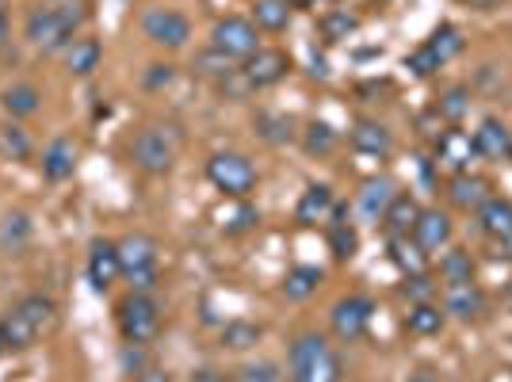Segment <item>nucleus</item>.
Instances as JSON below:
<instances>
[{
	"label": "nucleus",
	"instance_id": "5fc2aeb1",
	"mask_svg": "<svg viewBox=\"0 0 512 382\" xmlns=\"http://www.w3.org/2000/svg\"><path fill=\"white\" fill-rule=\"evenodd\" d=\"M8 352V340H4V318H0V356Z\"/></svg>",
	"mask_w": 512,
	"mask_h": 382
},
{
	"label": "nucleus",
	"instance_id": "c9c22d12",
	"mask_svg": "<svg viewBox=\"0 0 512 382\" xmlns=\"http://www.w3.org/2000/svg\"><path fill=\"white\" fill-rule=\"evenodd\" d=\"M337 142H341V134L329 127L325 119H314V123H306V130H302V149L310 157H329L337 149Z\"/></svg>",
	"mask_w": 512,
	"mask_h": 382
},
{
	"label": "nucleus",
	"instance_id": "9b49d317",
	"mask_svg": "<svg viewBox=\"0 0 512 382\" xmlns=\"http://www.w3.org/2000/svg\"><path fill=\"white\" fill-rule=\"evenodd\" d=\"M237 69H241V77L249 81V88L260 92V88L279 85V81L291 73V54H287V50H279V46H260L253 58H245Z\"/></svg>",
	"mask_w": 512,
	"mask_h": 382
},
{
	"label": "nucleus",
	"instance_id": "6e6d98bb",
	"mask_svg": "<svg viewBox=\"0 0 512 382\" xmlns=\"http://www.w3.org/2000/svg\"><path fill=\"white\" fill-rule=\"evenodd\" d=\"M509 161H512V149H509Z\"/></svg>",
	"mask_w": 512,
	"mask_h": 382
},
{
	"label": "nucleus",
	"instance_id": "a211bd4d",
	"mask_svg": "<svg viewBox=\"0 0 512 382\" xmlns=\"http://www.w3.org/2000/svg\"><path fill=\"white\" fill-rule=\"evenodd\" d=\"M348 146L356 149V153H367V157H390L394 134L379 119H356L352 130H348Z\"/></svg>",
	"mask_w": 512,
	"mask_h": 382
},
{
	"label": "nucleus",
	"instance_id": "58836bf2",
	"mask_svg": "<svg viewBox=\"0 0 512 382\" xmlns=\"http://www.w3.org/2000/svg\"><path fill=\"white\" fill-rule=\"evenodd\" d=\"M398 295L406 298L409 306H417V302H436V295H440V283H436V276H432V272H417V276L402 279Z\"/></svg>",
	"mask_w": 512,
	"mask_h": 382
},
{
	"label": "nucleus",
	"instance_id": "aec40b11",
	"mask_svg": "<svg viewBox=\"0 0 512 382\" xmlns=\"http://www.w3.org/2000/svg\"><path fill=\"white\" fill-rule=\"evenodd\" d=\"M333 207H337L333 188H329V184H310V188L302 191L299 203H295V222H299V226H318V222H329Z\"/></svg>",
	"mask_w": 512,
	"mask_h": 382
},
{
	"label": "nucleus",
	"instance_id": "393cba45",
	"mask_svg": "<svg viewBox=\"0 0 512 382\" xmlns=\"http://www.w3.org/2000/svg\"><path fill=\"white\" fill-rule=\"evenodd\" d=\"M421 203L409 195V191H398L394 195V203L386 207L383 214V226L390 230V237H402V234H413V226H417V218H421Z\"/></svg>",
	"mask_w": 512,
	"mask_h": 382
},
{
	"label": "nucleus",
	"instance_id": "4468645a",
	"mask_svg": "<svg viewBox=\"0 0 512 382\" xmlns=\"http://www.w3.org/2000/svg\"><path fill=\"white\" fill-rule=\"evenodd\" d=\"M490 199H493V184L486 176H478V172H455L448 180V203L455 211L478 214Z\"/></svg>",
	"mask_w": 512,
	"mask_h": 382
},
{
	"label": "nucleus",
	"instance_id": "09e8293b",
	"mask_svg": "<svg viewBox=\"0 0 512 382\" xmlns=\"http://www.w3.org/2000/svg\"><path fill=\"white\" fill-rule=\"evenodd\" d=\"M192 382H237V379H230V375H222V371H199Z\"/></svg>",
	"mask_w": 512,
	"mask_h": 382
},
{
	"label": "nucleus",
	"instance_id": "473e14b6",
	"mask_svg": "<svg viewBox=\"0 0 512 382\" xmlns=\"http://www.w3.org/2000/svg\"><path fill=\"white\" fill-rule=\"evenodd\" d=\"M318 31L329 46L344 43L348 35H356V31H360V16H356V12H348V8H333V12H325V16L318 20Z\"/></svg>",
	"mask_w": 512,
	"mask_h": 382
},
{
	"label": "nucleus",
	"instance_id": "2eb2a0df",
	"mask_svg": "<svg viewBox=\"0 0 512 382\" xmlns=\"http://www.w3.org/2000/svg\"><path fill=\"white\" fill-rule=\"evenodd\" d=\"M451 237H455V222H451L448 211H440V207H428V211H421L417 226H413V241H417L428 256L444 253V249L451 245Z\"/></svg>",
	"mask_w": 512,
	"mask_h": 382
},
{
	"label": "nucleus",
	"instance_id": "6e6552de",
	"mask_svg": "<svg viewBox=\"0 0 512 382\" xmlns=\"http://www.w3.org/2000/svg\"><path fill=\"white\" fill-rule=\"evenodd\" d=\"M211 50L222 54L226 62H245L260 50V31L245 16H226L211 27Z\"/></svg>",
	"mask_w": 512,
	"mask_h": 382
},
{
	"label": "nucleus",
	"instance_id": "de8ad7c7",
	"mask_svg": "<svg viewBox=\"0 0 512 382\" xmlns=\"http://www.w3.org/2000/svg\"><path fill=\"white\" fill-rule=\"evenodd\" d=\"M467 8H474V12H493V8H501L505 0H463Z\"/></svg>",
	"mask_w": 512,
	"mask_h": 382
},
{
	"label": "nucleus",
	"instance_id": "ddd939ff",
	"mask_svg": "<svg viewBox=\"0 0 512 382\" xmlns=\"http://www.w3.org/2000/svg\"><path fill=\"white\" fill-rule=\"evenodd\" d=\"M432 153H436V165H444V169H451V176L455 172H470V165H474V138H470L463 127H444V134L432 142Z\"/></svg>",
	"mask_w": 512,
	"mask_h": 382
},
{
	"label": "nucleus",
	"instance_id": "a19ab883",
	"mask_svg": "<svg viewBox=\"0 0 512 382\" xmlns=\"http://www.w3.org/2000/svg\"><path fill=\"white\" fill-rule=\"evenodd\" d=\"M237 382H291L287 379V371L272 360H256V363H245L241 371L234 375Z\"/></svg>",
	"mask_w": 512,
	"mask_h": 382
},
{
	"label": "nucleus",
	"instance_id": "7ed1b4c3",
	"mask_svg": "<svg viewBox=\"0 0 512 382\" xmlns=\"http://www.w3.org/2000/svg\"><path fill=\"white\" fill-rule=\"evenodd\" d=\"M58 325V306L46 295H27L12 306V314L4 318V340L8 352H27Z\"/></svg>",
	"mask_w": 512,
	"mask_h": 382
},
{
	"label": "nucleus",
	"instance_id": "e433bc0d",
	"mask_svg": "<svg viewBox=\"0 0 512 382\" xmlns=\"http://www.w3.org/2000/svg\"><path fill=\"white\" fill-rule=\"evenodd\" d=\"M467 111H470V88L467 85H451L448 92L436 100V115H440L448 127H459Z\"/></svg>",
	"mask_w": 512,
	"mask_h": 382
},
{
	"label": "nucleus",
	"instance_id": "1a4fd4ad",
	"mask_svg": "<svg viewBox=\"0 0 512 382\" xmlns=\"http://www.w3.org/2000/svg\"><path fill=\"white\" fill-rule=\"evenodd\" d=\"M142 35L161 50H184L192 43V20L176 8H146L142 12Z\"/></svg>",
	"mask_w": 512,
	"mask_h": 382
},
{
	"label": "nucleus",
	"instance_id": "dca6fc26",
	"mask_svg": "<svg viewBox=\"0 0 512 382\" xmlns=\"http://www.w3.org/2000/svg\"><path fill=\"white\" fill-rule=\"evenodd\" d=\"M85 276H88V283H92V291H100V295H104L111 283H119L123 264H119V249H115V241H92Z\"/></svg>",
	"mask_w": 512,
	"mask_h": 382
},
{
	"label": "nucleus",
	"instance_id": "f704fd0d",
	"mask_svg": "<svg viewBox=\"0 0 512 382\" xmlns=\"http://www.w3.org/2000/svg\"><path fill=\"white\" fill-rule=\"evenodd\" d=\"M436 279H440V283H467V279H474L470 249H444V253H440V264H436Z\"/></svg>",
	"mask_w": 512,
	"mask_h": 382
},
{
	"label": "nucleus",
	"instance_id": "2f4dec72",
	"mask_svg": "<svg viewBox=\"0 0 512 382\" xmlns=\"http://www.w3.org/2000/svg\"><path fill=\"white\" fill-rule=\"evenodd\" d=\"M253 127L268 146H287V142H295V119H291V115L260 111V115L253 119Z\"/></svg>",
	"mask_w": 512,
	"mask_h": 382
},
{
	"label": "nucleus",
	"instance_id": "a18cd8bd",
	"mask_svg": "<svg viewBox=\"0 0 512 382\" xmlns=\"http://www.w3.org/2000/svg\"><path fill=\"white\" fill-rule=\"evenodd\" d=\"M134 382H172V375L165 371V367H153V363H146V367L134 375Z\"/></svg>",
	"mask_w": 512,
	"mask_h": 382
},
{
	"label": "nucleus",
	"instance_id": "8fccbe9b",
	"mask_svg": "<svg viewBox=\"0 0 512 382\" xmlns=\"http://www.w3.org/2000/svg\"><path fill=\"white\" fill-rule=\"evenodd\" d=\"M12 39V27H8V12H0V46H8Z\"/></svg>",
	"mask_w": 512,
	"mask_h": 382
},
{
	"label": "nucleus",
	"instance_id": "39448f33",
	"mask_svg": "<svg viewBox=\"0 0 512 382\" xmlns=\"http://www.w3.org/2000/svg\"><path fill=\"white\" fill-rule=\"evenodd\" d=\"M115 325L123 344H150L161 333V302L146 291H130L115 302Z\"/></svg>",
	"mask_w": 512,
	"mask_h": 382
},
{
	"label": "nucleus",
	"instance_id": "603ef678",
	"mask_svg": "<svg viewBox=\"0 0 512 382\" xmlns=\"http://www.w3.org/2000/svg\"><path fill=\"white\" fill-rule=\"evenodd\" d=\"M43 4H54V8H73V4H88V0H43Z\"/></svg>",
	"mask_w": 512,
	"mask_h": 382
},
{
	"label": "nucleus",
	"instance_id": "79ce46f5",
	"mask_svg": "<svg viewBox=\"0 0 512 382\" xmlns=\"http://www.w3.org/2000/svg\"><path fill=\"white\" fill-rule=\"evenodd\" d=\"M406 69L413 73V77H432V73H440L444 65L436 62V58H432V50L421 43L417 50H413V54H406Z\"/></svg>",
	"mask_w": 512,
	"mask_h": 382
},
{
	"label": "nucleus",
	"instance_id": "412c9836",
	"mask_svg": "<svg viewBox=\"0 0 512 382\" xmlns=\"http://www.w3.org/2000/svg\"><path fill=\"white\" fill-rule=\"evenodd\" d=\"M43 176L50 184H65L73 169H77V142L73 138H54L50 146L43 149Z\"/></svg>",
	"mask_w": 512,
	"mask_h": 382
},
{
	"label": "nucleus",
	"instance_id": "a878e982",
	"mask_svg": "<svg viewBox=\"0 0 512 382\" xmlns=\"http://www.w3.org/2000/svg\"><path fill=\"white\" fill-rule=\"evenodd\" d=\"M478 230L486 234V241H501L512 234V199L493 195L490 203L478 211Z\"/></svg>",
	"mask_w": 512,
	"mask_h": 382
},
{
	"label": "nucleus",
	"instance_id": "6ab92c4d",
	"mask_svg": "<svg viewBox=\"0 0 512 382\" xmlns=\"http://www.w3.org/2000/svg\"><path fill=\"white\" fill-rule=\"evenodd\" d=\"M470 138H474V153L486 157V161H501V157H509L512 149V130L497 115H486Z\"/></svg>",
	"mask_w": 512,
	"mask_h": 382
},
{
	"label": "nucleus",
	"instance_id": "423d86ee",
	"mask_svg": "<svg viewBox=\"0 0 512 382\" xmlns=\"http://www.w3.org/2000/svg\"><path fill=\"white\" fill-rule=\"evenodd\" d=\"M115 249H119V264H123V276H127L130 291L153 295L157 283H161V268H157L161 245L150 234H127L123 241H115Z\"/></svg>",
	"mask_w": 512,
	"mask_h": 382
},
{
	"label": "nucleus",
	"instance_id": "f8f14e48",
	"mask_svg": "<svg viewBox=\"0 0 512 382\" xmlns=\"http://www.w3.org/2000/svg\"><path fill=\"white\" fill-rule=\"evenodd\" d=\"M440 302H444V314L459 321H474L486 314V291L467 279V283H440Z\"/></svg>",
	"mask_w": 512,
	"mask_h": 382
},
{
	"label": "nucleus",
	"instance_id": "37998d69",
	"mask_svg": "<svg viewBox=\"0 0 512 382\" xmlns=\"http://www.w3.org/2000/svg\"><path fill=\"white\" fill-rule=\"evenodd\" d=\"M256 222H260V211H256V207H249V203L241 199V211H237L230 222H222V226H226V234H245V230H253Z\"/></svg>",
	"mask_w": 512,
	"mask_h": 382
},
{
	"label": "nucleus",
	"instance_id": "f03ea898",
	"mask_svg": "<svg viewBox=\"0 0 512 382\" xmlns=\"http://www.w3.org/2000/svg\"><path fill=\"white\" fill-rule=\"evenodd\" d=\"M287 379L291 382H341L344 363L325 333H299L287 344Z\"/></svg>",
	"mask_w": 512,
	"mask_h": 382
},
{
	"label": "nucleus",
	"instance_id": "72a5a7b5",
	"mask_svg": "<svg viewBox=\"0 0 512 382\" xmlns=\"http://www.w3.org/2000/svg\"><path fill=\"white\" fill-rule=\"evenodd\" d=\"M260 337H264V329H260L256 321L234 318L222 325V348H226V352H249V348L260 344Z\"/></svg>",
	"mask_w": 512,
	"mask_h": 382
},
{
	"label": "nucleus",
	"instance_id": "bb28decb",
	"mask_svg": "<svg viewBox=\"0 0 512 382\" xmlns=\"http://www.w3.org/2000/svg\"><path fill=\"white\" fill-rule=\"evenodd\" d=\"M444 325H448V314H444L440 302H417V306H409L406 314L409 337H440Z\"/></svg>",
	"mask_w": 512,
	"mask_h": 382
},
{
	"label": "nucleus",
	"instance_id": "c85d7f7f",
	"mask_svg": "<svg viewBox=\"0 0 512 382\" xmlns=\"http://www.w3.org/2000/svg\"><path fill=\"white\" fill-rule=\"evenodd\" d=\"M0 107H4L12 119H31V115H39V107H43V92L35 85H27V81H20V85L4 88Z\"/></svg>",
	"mask_w": 512,
	"mask_h": 382
},
{
	"label": "nucleus",
	"instance_id": "864d4df0",
	"mask_svg": "<svg viewBox=\"0 0 512 382\" xmlns=\"http://www.w3.org/2000/svg\"><path fill=\"white\" fill-rule=\"evenodd\" d=\"M409 382H436V379H432V371H417V375H413Z\"/></svg>",
	"mask_w": 512,
	"mask_h": 382
},
{
	"label": "nucleus",
	"instance_id": "7c9ffc66",
	"mask_svg": "<svg viewBox=\"0 0 512 382\" xmlns=\"http://www.w3.org/2000/svg\"><path fill=\"white\" fill-rule=\"evenodd\" d=\"M291 4L287 0H253V23L256 31H272V35H279V31H287L291 27Z\"/></svg>",
	"mask_w": 512,
	"mask_h": 382
},
{
	"label": "nucleus",
	"instance_id": "ea45409f",
	"mask_svg": "<svg viewBox=\"0 0 512 382\" xmlns=\"http://www.w3.org/2000/svg\"><path fill=\"white\" fill-rule=\"evenodd\" d=\"M27 237H31V218L27 214H8L4 226H0V249L16 253V249L27 245Z\"/></svg>",
	"mask_w": 512,
	"mask_h": 382
},
{
	"label": "nucleus",
	"instance_id": "5701e85b",
	"mask_svg": "<svg viewBox=\"0 0 512 382\" xmlns=\"http://www.w3.org/2000/svg\"><path fill=\"white\" fill-rule=\"evenodd\" d=\"M100 62H104V46H100V39L77 35L73 43L65 46V69H69L73 77H88V73H96Z\"/></svg>",
	"mask_w": 512,
	"mask_h": 382
},
{
	"label": "nucleus",
	"instance_id": "f3484780",
	"mask_svg": "<svg viewBox=\"0 0 512 382\" xmlns=\"http://www.w3.org/2000/svg\"><path fill=\"white\" fill-rule=\"evenodd\" d=\"M394 195H398V184L390 180V176H371V180H363V188L356 191V211L367 218V222H383L386 207L394 203Z\"/></svg>",
	"mask_w": 512,
	"mask_h": 382
},
{
	"label": "nucleus",
	"instance_id": "f257e3e1",
	"mask_svg": "<svg viewBox=\"0 0 512 382\" xmlns=\"http://www.w3.org/2000/svg\"><path fill=\"white\" fill-rule=\"evenodd\" d=\"M88 23V4H73V8H54V4H35L23 20V39L35 46L39 54H65V46L81 35Z\"/></svg>",
	"mask_w": 512,
	"mask_h": 382
},
{
	"label": "nucleus",
	"instance_id": "9d476101",
	"mask_svg": "<svg viewBox=\"0 0 512 382\" xmlns=\"http://www.w3.org/2000/svg\"><path fill=\"white\" fill-rule=\"evenodd\" d=\"M371 318H375V302H371V298L344 295V298H337L333 310H329V329H333V337L344 340V344H356V340L367 337Z\"/></svg>",
	"mask_w": 512,
	"mask_h": 382
},
{
	"label": "nucleus",
	"instance_id": "4c0bfd02",
	"mask_svg": "<svg viewBox=\"0 0 512 382\" xmlns=\"http://www.w3.org/2000/svg\"><path fill=\"white\" fill-rule=\"evenodd\" d=\"M31 157V138L27 130L16 123H4L0 127V161H27Z\"/></svg>",
	"mask_w": 512,
	"mask_h": 382
},
{
	"label": "nucleus",
	"instance_id": "cd10ccee",
	"mask_svg": "<svg viewBox=\"0 0 512 382\" xmlns=\"http://www.w3.org/2000/svg\"><path fill=\"white\" fill-rule=\"evenodd\" d=\"M325 283V272L314 264H295L287 276H283V298L291 302H306L310 295H318V287Z\"/></svg>",
	"mask_w": 512,
	"mask_h": 382
},
{
	"label": "nucleus",
	"instance_id": "3c124183",
	"mask_svg": "<svg viewBox=\"0 0 512 382\" xmlns=\"http://www.w3.org/2000/svg\"><path fill=\"white\" fill-rule=\"evenodd\" d=\"M287 4H291V8H299V12H310L318 0H287Z\"/></svg>",
	"mask_w": 512,
	"mask_h": 382
},
{
	"label": "nucleus",
	"instance_id": "b1692460",
	"mask_svg": "<svg viewBox=\"0 0 512 382\" xmlns=\"http://www.w3.org/2000/svg\"><path fill=\"white\" fill-rule=\"evenodd\" d=\"M329 253L337 256L341 264L360 253V234H356V226L348 222L344 207H333V214H329Z\"/></svg>",
	"mask_w": 512,
	"mask_h": 382
},
{
	"label": "nucleus",
	"instance_id": "c756f323",
	"mask_svg": "<svg viewBox=\"0 0 512 382\" xmlns=\"http://www.w3.org/2000/svg\"><path fill=\"white\" fill-rule=\"evenodd\" d=\"M425 46L432 50V58L440 65H448V62H455L459 54H463V46H467V39H463V31L455 27V23H440L432 35L425 39Z\"/></svg>",
	"mask_w": 512,
	"mask_h": 382
},
{
	"label": "nucleus",
	"instance_id": "0eeeda50",
	"mask_svg": "<svg viewBox=\"0 0 512 382\" xmlns=\"http://www.w3.org/2000/svg\"><path fill=\"white\" fill-rule=\"evenodd\" d=\"M207 180L222 191L226 199H249L256 191V165L245 157V153H234V149H222V153H211L207 161Z\"/></svg>",
	"mask_w": 512,
	"mask_h": 382
},
{
	"label": "nucleus",
	"instance_id": "20e7f679",
	"mask_svg": "<svg viewBox=\"0 0 512 382\" xmlns=\"http://www.w3.org/2000/svg\"><path fill=\"white\" fill-rule=\"evenodd\" d=\"M176 153H180V130L172 123H153L142 127L127 146L130 165L146 176H165L176 165Z\"/></svg>",
	"mask_w": 512,
	"mask_h": 382
},
{
	"label": "nucleus",
	"instance_id": "4be33fe9",
	"mask_svg": "<svg viewBox=\"0 0 512 382\" xmlns=\"http://www.w3.org/2000/svg\"><path fill=\"white\" fill-rule=\"evenodd\" d=\"M386 253H390V264L402 272V276H417V272H428V260L432 256L413 241V234H402V237H390L386 241Z\"/></svg>",
	"mask_w": 512,
	"mask_h": 382
},
{
	"label": "nucleus",
	"instance_id": "c03bdc74",
	"mask_svg": "<svg viewBox=\"0 0 512 382\" xmlns=\"http://www.w3.org/2000/svg\"><path fill=\"white\" fill-rule=\"evenodd\" d=\"M172 77H176V65L157 62V65H150V69H146L142 85H146V88H169V85H172Z\"/></svg>",
	"mask_w": 512,
	"mask_h": 382
},
{
	"label": "nucleus",
	"instance_id": "49530a36",
	"mask_svg": "<svg viewBox=\"0 0 512 382\" xmlns=\"http://www.w3.org/2000/svg\"><path fill=\"white\" fill-rule=\"evenodd\" d=\"M490 245H493V256H497V260H512V234L501 237V241H490Z\"/></svg>",
	"mask_w": 512,
	"mask_h": 382
}]
</instances>
